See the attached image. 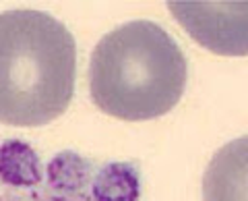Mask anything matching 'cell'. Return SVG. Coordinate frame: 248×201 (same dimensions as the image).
Wrapping results in <instances>:
<instances>
[{
  "instance_id": "obj_3",
  "label": "cell",
  "mask_w": 248,
  "mask_h": 201,
  "mask_svg": "<svg viewBox=\"0 0 248 201\" xmlns=\"http://www.w3.org/2000/svg\"><path fill=\"white\" fill-rule=\"evenodd\" d=\"M56 160L48 170L44 184H25V189L0 191V201H137L135 181L128 184L124 170H114L108 181L110 170L93 172L83 160L71 156Z\"/></svg>"
},
{
  "instance_id": "obj_2",
  "label": "cell",
  "mask_w": 248,
  "mask_h": 201,
  "mask_svg": "<svg viewBox=\"0 0 248 201\" xmlns=\"http://www.w3.org/2000/svg\"><path fill=\"white\" fill-rule=\"evenodd\" d=\"M188 79L184 52L153 21H128L106 34L91 54L89 94L120 120H151L180 102Z\"/></svg>"
},
{
  "instance_id": "obj_4",
  "label": "cell",
  "mask_w": 248,
  "mask_h": 201,
  "mask_svg": "<svg viewBox=\"0 0 248 201\" xmlns=\"http://www.w3.org/2000/svg\"><path fill=\"white\" fill-rule=\"evenodd\" d=\"M195 40L221 56L248 54V2H168Z\"/></svg>"
},
{
  "instance_id": "obj_1",
  "label": "cell",
  "mask_w": 248,
  "mask_h": 201,
  "mask_svg": "<svg viewBox=\"0 0 248 201\" xmlns=\"http://www.w3.org/2000/svg\"><path fill=\"white\" fill-rule=\"evenodd\" d=\"M77 44L44 11L0 13V122L42 127L66 112L75 94Z\"/></svg>"
},
{
  "instance_id": "obj_5",
  "label": "cell",
  "mask_w": 248,
  "mask_h": 201,
  "mask_svg": "<svg viewBox=\"0 0 248 201\" xmlns=\"http://www.w3.org/2000/svg\"><path fill=\"white\" fill-rule=\"evenodd\" d=\"M203 201H248V135L213 153L203 174Z\"/></svg>"
}]
</instances>
